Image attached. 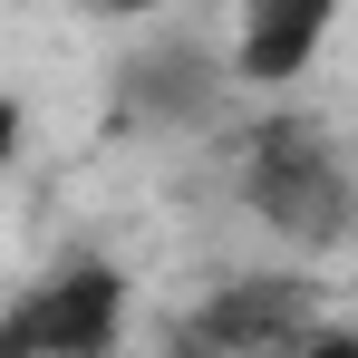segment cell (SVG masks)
Instances as JSON below:
<instances>
[{"label":"cell","instance_id":"cell-6","mask_svg":"<svg viewBox=\"0 0 358 358\" xmlns=\"http://www.w3.org/2000/svg\"><path fill=\"white\" fill-rule=\"evenodd\" d=\"M291 358H358V320H339V310H320L310 329H300Z\"/></svg>","mask_w":358,"mask_h":358},{"label":"cell","instance_id":"cell-5","mask_svg":"<svg viewBox=\"0 0 358 358\" xmlns=\"http://www.w3.org/2000/svg\"><path fill=\"white\" fill-rule=\"evenodd\" d=\"M242 78L233 59H203V49H145L126 59V107H155V117H213Z\"/></svg>","mask_w":358,"mask_h":358},{"label":"cell","instance_id":"cell-1","mask_svg":"<svg viewBox=\"0 0 358 358\" xmlns=\"http://www.w3.org/2000/svg\"><path fill=\"white\" fill-rule=\"evenodd\" d=\"M223 184L281 262H329L358 242V165L291 97H262V117L223 136Z\"/></svg>","mask_w":358,"mask_h":358},{"label":"cell","instance_id":"cell-4","mask_svg":"<svg viewBox=\"0 0 358 358\" xmlns=\"http://www.w3.org/2000/svg\"><path fill=\"white\" fill-rule=\"evenodd\" d=\"M339 20H349V0H233L223 59H233L242 97H291V87H310V68L329 59Z\"/></svg>","mask_w":358,"mask_h":358},{"label":"cell","instance_id":"cell-3","mask_svg":"<svg viewBox=\"0 0 358 358\" xmlns=\"http://www.w3.org/2000/svg\"><path fill=\"white\" fill-rule=\"evenodd\" d=\"M310 320H320L310 262H271V271H223L213 291H194V310L165 329V349L175 358H291Z\"/></svg>","mask_w":358,"mask_h":358},{"label":"cell","instance_id":"cell-2","mask_svg":"<svg viewBox=\"0 0 358 358\" xmlns=\"http://www.w3.org/2000/svg\"><path fill=\"white\" fill-rule=\"evenodd\" d=\"M136 320V281L107 252H59L49 271H29L0 320V358H117Z\"/></svg>","mask_w":358,"mask_h":358}]
</instances>
